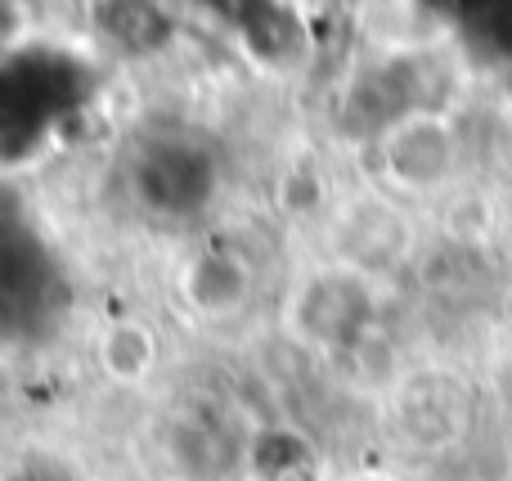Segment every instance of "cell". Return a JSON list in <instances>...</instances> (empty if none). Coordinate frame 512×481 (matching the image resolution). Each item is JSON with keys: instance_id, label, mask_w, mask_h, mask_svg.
Listing matches in <instances>:
<instances>
[{"instance_id": "obj_1", "label": "cell", "mask_w": 512, "mask_h": 481, "mask_svg": "<svg viewBox=\"0 0 512 481\" xmlns=\"http://www.w3.org/2000/svg\"><path fill=\"white\" fill-rule=\"evenodd\" d=\"M382 153H387V167L400 185L432 189V185H441L454 167V135H450V126L436 122V117H409V122L387 131Z\"/></svg>"}, {"instance_id": "obj_2", "label": "cell", "mask_w": 512, "mask_h": 481, "mask_svg": "<svg viewBox=\"0 0 512 481\" xmlns=\"http://www.w3.org/2000/svg\"><path fill=\"white\" fill-rule=\"evenodd\" d=\"M158 365V342L140 320H122L99 342V369L117 387H140Z\"/></svg>"}, {"instance_id": "obj_3", "label": "cell", "mask_w": 512, "mask_h": 481, "mask_svg": "<svg viewBox=\"0 0 512 481\" xmlns=\"http://www.w3.org/2000/svg\"><path fill=\"white\" fill-rule=\"evenodd\" d=\"M355 481H387V477H355Z\"/></svg>"}]
</instances>
